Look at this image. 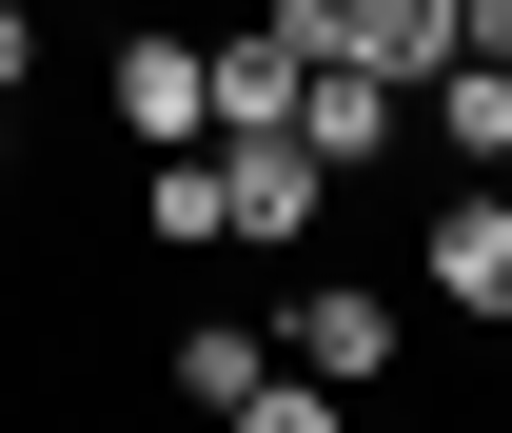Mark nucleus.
<instances>
[{
  "label": "nucleus",
  "mask_w": 512,
  "mask_h": 433,
  "mask_svg": "<svg viewBox=\"0 0 512 433\" xmlns=\"http://www.w3.org/2000/svg\"><path fill=\"white\" fill-rule=\"evenodd\" d=\"M197 197H217V256H296L335 217V178H316V138L296 119H237L217 158H197Z\"/></svg>",
  "instance_id": "nucleus-1"
},
{
  "label": "nucleus",
  "mask_w": 512,
  "mask_h": 433,
  "mask_svg": "<svg viewBox=\"0 0 512 433\" xmlns=\"http://www.w3.org/2000/svg\"><path fill=\"white\" fill-rule=\"evenodd\" d=\"M276 355H296V374H335V394H375V374H414V335H394V296H375V276H316V296L276 315Z\"/></svg>",
  "instance_id": "nucleus-2"
},
{
  "label": "nucleus",
  "mask_w": 512,
  "mask_h": 433,
  "mask_svg": "<svg viewBox=\"0 0 512 433\" xmlns=\"http://www.w3.org/2000/svg\"><path fill=\"white\" fill-rule=\"evenodd\" d=\"M296 138H316V178H394V138H414V79L316 60V79H296Z\"/></svg>",
  "instance_id": "nucleus-3"
},
{
  "label": "nucleus",
  "mask_w": 512,
  "mask_h": 433,
  "mask_svg": "<svg viewBox=\"0 0 512 433\" xmlns=\"http://www.w3.org/2000/svg\"><path fill=\"white\" fill-rule=\"evenodd\" d=\"M99 99H119V138H158V158H178V138H217V60H197L178 20H138V40H119V79H99Z\"/></svg>",
  "instance_id": "nucleus-4"
},
{
  "label": "nucleus",
  "mask_w": 512,
  "mask_h": 433,
  "mask_svg": "<svg viewBox=\"0 0 512 433\" xmlns=\"http://www.w3.org/2000/svg\"><path fill=\"white\" fill-rule=\"evenodd\" d=\"M434 296L453 315H512V178H453L434 197Z\"/></svg>",
  "instance_id": "nucleus-5"
},
{
  "label": "nucleus",
  "mask_w": 512,
  "mask_h": 433,
  "mask_svg": "<svg viewBox=\"0 0 512 433\" xmlns=\"http://www.w3.org/2000/svg\"><path fill=\"white\" fill-rule=\"evenodd\" d=\"M335 60H375V79H434V60H453V0H335Z\"/></svg>",
  "instance_id": "nucleus-6"
},
{
  "label": "nucleus",
  "mask_w": 512,
  "mask_h": 433,
  "mask_svg": "<svg viewBox=\"0 0 512 433\" xmlns=\"http://www.w3.org/2000/svg\"><path fill=\"white\" fill-rule=\"evenodd\" d=\"M256 374H276V335H237V315H217V335H178V394H197V414H237Z\"/></svg>",
  "instance_id": "nucleus-7"
},
{
  "label": "nucleus",
  "mask_w": 512,
  "mask_h": 433,
  "mask_svg": "<svg viewBox=\"0 0 512 433\" xmlns=\"http://www.w3.org/2000/svg\"><path fill=\"white\" fill-rule=\"evenodd\" d=\"M20 79H40V0H0V99H20Z\"/></svg>",
  "instance_id": "nucleus-8"
},
{
  "label": "nucleus",
  "mask_w": 512,
  "mask_h": 433,
  "mask_svg": "<svg viewBox=\"0 0 512 433\" xmlns=\"http://www.w3.org/2000/svg\"><path fill=\"white\" fill-rule=\"evenodd\" d=\"M0 178H20V99H0Z\"/></svg>",
  "instance_id": "nucleus-9"
}]
</instances>
